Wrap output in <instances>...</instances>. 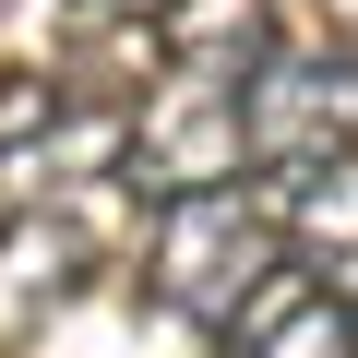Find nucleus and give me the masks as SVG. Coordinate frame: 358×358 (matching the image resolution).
I'll return each instance as SVG.
<instances>
[{"instance_id":"nucleus-1","label":"nucleus","mask_w":358,"mask_h":358,"mask_svg":"<svg viewBox=\"0 0 358 358\" xmlns=\"http://www.w3.org/2000/svg\"><path fill=\"white\" fill-rule=\"evenodd\" d=\"M263 60H275V36H263V24L167 48V84L131 108V155H120V179H131L143 203L227 192V179L251 167V84H263Z\"/></svg>"},{"instance_id":"nucleus-5","label":"nucleus","mask_w":358,"mask_h":358,"mask_svg":"<svg viewBox=\"0 0 358 358\" xmlns=\"http://www.w3.org/2000/svg\"><path fill=\"white\" fill-rule=\"evenodd\" d=\"M287 13H299L322 48H358V0H287Z\"/></svg>"},{"instance_id":"nucleus-6","label":"nucleus","mask_w":358,"mask_h":358,"mask_svg":"<svg viewBox=\"0 0 358 358\" xmlns=\"http://www.w3.org/2000/svg\"><path fill=\"white\" fill-rule=\"evenodd\" d=\"M155 13L167 0H72V24H143V36H155Z\"/></svg>"},{"instance_id":"nucleus-3","label":"nucleus","mask_w":358,"mask_h":358,"mask_svg":"<svg viewBox=\"0 0 358 358\" xmlns=\"http://www.w3.org/2000/svg\"><path fill=\"white\" fill-rule=\"evenodd\" d=\"M346 120H358V84L322 48H275L251 84V167H334Z\"/></svg>"},{"instance_id":"nucleus-2","label":"nucleus","mask_w":358,"mask_h":358,"mask_svg":"<svg viewBox=\"0 0 358 358\" xmlns=\"http://www.w3.org/2000/svg\"><path fill=\"white\" fill-rule=\"evenodd\" d=\"M287 275V203L251 192V179H227V192H179L155 215V299L179 322H239L263 287Z\"/></svg>"},{"instance_id":"nucleus-4","label":"nucleus","mask_w":358,"mask_h":358,"mask_svg":"<svg viewBox=\"0 0 358 358\" xmlns=\"http://www.w3.org/2000/svg\"><path fill=\"white\" fill-rule=\"evenodd\" d=\"M227 358H358V299L275 275V287L227 322Z\"/></svg>"}]
</instances>
